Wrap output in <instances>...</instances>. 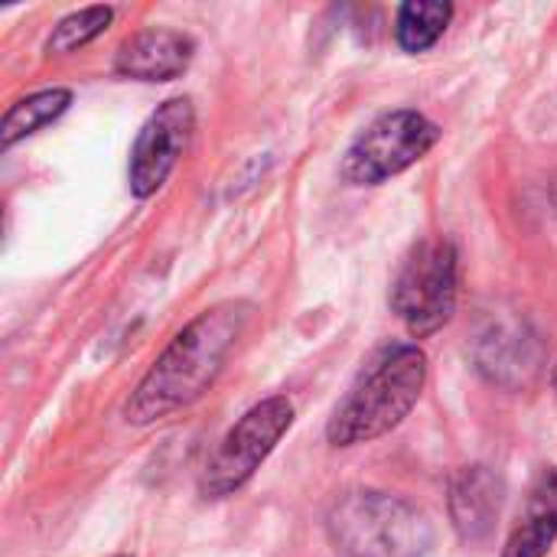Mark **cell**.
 Wrapping results in <instances>:
<instances>
[{
    "mask_svg": "<svg viewBox=\"0 0 557 557\" xmlns=\"http://www.w3.org/2000/svg\"><path fill=\"white\" fill-rule=\"evenodd\" d=\"M251 313L255 307L248 300H225L186 323L127 398V424L147 428L196 405L215 385Z\"/></svg>",
    "mask_w": 557,
    "mask_h": 557,
    "instance_id": "obj_1",
    "label": "cell"
},
{
    "mask_svg": "<svg viewBox=\"0 0 557 557\" xmlns=\"http://www.w3.org/2000/svg\"><path fill=\"white\" fill-rule=\"evenodd\" d=\"M428 385V356L414 343L382 346L326 424L333 447H359L392 434Z\"/></svg>",
    "mask_w": 557,
    "mask_h": 557,
    "instance_id": "obj_2",
    "label": "cell"
},
{
    "mask_svg": "<svg viewBox=\"0 0 557 557\" xmlns=\"http://www.w3.org/2000/svg\"><path fill=\"white\" fill-rule=\"evenodd\" d=\"M326 532L346 557H424L434 545L428 516L414 503L379 490L343 493L326 516Z\"/></svg>",
    "mask_w": 557,
    "mask_h": 557,
    "instance_id": "obj_3",
    "label": "cell"
},
{
    "mask_svg": "<svg viewBox=\"0 0 557 557\" xmlns=\"http://www.w3.org/2000/svg\"><path fill=\"white\" fill-rule=\"evenodd\" d=\"M460 255L450 238H424L405 258L392 284V310L414 339L444 330L457 310Z\"/></svg>",
    "mask_w": 557,
    "mask_h": 557,
    "instance_id": "obj_4",
    "label": "cell"
},
{
    "mask_svg": "<svg viewBox=\"0 0 557 557\" xmlns=\"http://www.w3.org/2000/svg\"><path fill=\"white\" fill-rule=\"evenodd\" d=\"M290 424H294V405L287 398L277 395L255 405L209 457L199 476V493L206 499H225L238 493L274 454L281 437L290 431Z\"/></svg>",
    "mask_w": 557,
    "mask_h": 557,
    "instance_id": "obj_5",
    "label": "cell"
},
{
    "mask_svg": "<svg viewBox=\"0 0 557 557\" xmlns=\"http://www.w3.org/2000/svg\"><path fill=\"white\" fill-rule=\"evenodd\" d=\"M441 127L421 111H388L375 117L346 150L343 176L352 186H379L434 150Z\"/></svg>",
    "mask_w": 557,
    "mask_h": 557,
    "instance_id": "obj_6",
    "label": "cell"
},
{
    "mask_svg": "<svg viewBox=\"0 0 557 557\" xmlns=\"http://www.w3.org/2000/svg\"><path fill=\"white\" fill-rule=\"evenodd\" d=\"M196 131V108L189 98H170L163 101L147 124L140 127L134 150H131V193L137 199H150L176 170L180 157L189 147V137Z\"/></svg>",
    "mask_w": 557,
    "mask_h": 557,
    "instance_id": "obj_7",
    "label": "cell"
},
{
    "mask_svg": "<svg viewBox=\"0 0 557 557\" xmlns=\"http://www.w3.org/2000/svg\"><path fill=\"white\" fill-rule=\"evenodd\" d=\"M193 52H196L193 36L170 26H150L127 36L117 46L114 72L134 82H173L189 69Z\"/></svg>",
    "mask_w": 557,
    "mask_h": 557,
    "instance_id": "obj_8",
    "label": "cell"
},
{
    "mask_svg": "<svg viewBox=\"0 0 557 557\" xmlns=\"http://www.w3.org/2000/svg\"><path fill=\"white\" fill-rule=\"evenodd\" d=\"M506 486L490 467H463L450 480V522L463 545H486L503 516Z\"/></svg>",
    "mask_w": 557,
    "mask_h": 557,
    "instance_id": "obj_9",
    "label": "cell"
},
{
    "mask_svg": "<svg viewBox=\"0 0 557 557\" xmlns=\"http://www.w3.org/2000/svg\"><path fill=\"white\" fill-rule=\"evenodd\" d=\"M476 366L493 382L519 388L529 385L542 369V346L539 339L525 336L519 326H493L480 336L476 346Z\"/></svg>",
    "mask_w": 557,
    "mask_h": 557,
    "instance_id": "obj_10",
    "label": "cell"
},
{
    "mask_svg": "<svg viewBox=\"0 0 557 557\" xmlns=\"http://www.w3.org/2000/svg\"><path fill=\"white\" fill-rule=\"evenodd\" d=\"M557 539V467L545 470L529 490L519 525L512 529L503 557H545Z\"/></svg>",
    "mask_w": 557,
    "mask_h": 557,
    "instance_id": "obj_11",
    "label": "cell"
},
{
    "mask_svg": "<svg viewBox=\"0 0 557 557\" xmlns=\"http://www.w3.org/2000/svg\"><path fill=\"white\" fill-rule=\"evenodd\" d=\"M72 104V91L69 88H46L36 95L20 98L16 104L7 108L3 121H0V150H10L16 140L36 134L39 127H46L49 121L62 117Z\"/></svg>",
    "mask_w": 557,
    "mask_h": 557,
    "instance_id": "obj_12",
    "label": "cell"
},
{
    "mask_svg": "<svg viewBox=\"0 0 557 557\" xmlns=\"http://www.w3.org/2000/svg\"><path fill=\"white\" fill-rule=\"evenodd\" d=\"M450 16H454V7L441 3V0L401 3L398 16H395V39L405 52H424L444 36Z\"/></svg>",
    "mask_w": 557,
    "mask_h": 557,
    "instance_id": "obj_13",
    "label": "cell"
},
{
    "mask_svg": "<svg viewBox=\"0 0 557 557\" xmlns=\"http://www.w3.org/2000/svg\"><path fill=\"white\" fill-rule=\"evenodd\" d=\"M114 20V10L111 7H85V10H75L69 16H62L55 23V29L49 33L46 39V52L49 55H65V52H75L82 46H88L91 39H98Z\"/></svg>",
    "mask_w": 557,
    "mask_h": 557,
    "instance_id": "obj_14",
    "label": "cell"
},
{
    "mask_svg": "<svg viewBox=\"0 0 557 557\" xmlns=\"http://www.w3.org/2000/svg\"><path fill=\"white\" fill-rule=\"evenodd\" d=\"M552 385H555V395H557V366H555V375H552Z\"/></svg>",
    "mask_w": 557,
    "mask_h": 557,
    "instance_id": "obj_15",
    "label": "cell"
}]
</instances>
